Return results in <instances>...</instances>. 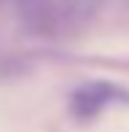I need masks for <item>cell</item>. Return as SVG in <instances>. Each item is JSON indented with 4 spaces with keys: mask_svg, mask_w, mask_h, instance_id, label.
<instances>
[{
    "mask_svg": "<svg viewBox=\"0 0 129 132\" xmlns=\"http://www.w3.org/2000/svg\"><path fill=\"white\" fill-rule=\"evenodd\" d=\"M116 100H129V94L124 89L113 86V84H105V81H94V84H86V86L75 89L73 97H70V108L78 119H94L105 105L116 103Z\"/></svg>",
    "mask_w": 129,
    "mask_h": 132,
    "instance_id": "cell-1",
    "label": "cell"
},
{
    "mask_svg": "<svg viewBox=\"0 0 129 132\" xmlns=\"http://www.w3.org/2000/svg\"><path fill=\"white\" fill-rule=\"evenodd\" d=\"M89 3H97V0H89Z\"/></svg>",
    "mask_w": 129,
    "mask_h": 132,
    "instance_id": "cell-3",
    "label": "cell"
},
{
    "mask_svg": "<svg viewBox=\"0 0 129 132\" xmlns=\"http://www.w3.org/2000/svg\"><path fill=\"white\" fill-rule=\"evenodd\" d=\"M24 70V65L16 62L14 57H5V54H0V78H8V76H16Z\"/></svg>",
    "mask_w": 129,
    "mask_h": 132,
    "instance_id": "cell-2",
    "label": "cell"
}]
</instances>
